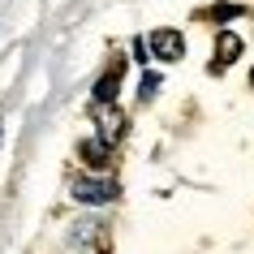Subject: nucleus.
Returning a JSON list of instances; mask_svg holds the SVG:
<instances>
[{
	"label": "nucleus",
	"instance_id": "nucleus-8",
	"mask_svg": "<svg viewBox=\"0 0 254 254\" xmlns=\"http://www.w3.org/2000/svg\"><path fill=\"white\" fill-rule=\"evenodd\" d=\"M241 13H246L241 4H215V9H211V17H215V22H228V17H241Z\"/></svg>",
	"mask_w": 254,
	"mask_h": 254
},
{
	"label": "nucleus",
	"instance_id": "nucleus-2",
	"mask_svg": "<svg viewBox=\"0 0 254 254\" xmlns=\"http://www.w3.org/2000/svg\"><path fill=\"white\" fill-rule=\"evenodd\" d=\"M91 117H95V129H99V138H104V142H112V147H117L121 138H125V112H121L117 104H95Z\"/></svg>",
	"mask_w": 254,
	"mask_h": 254
},
{
	"label": "nucleus",
	"instance_id": "nucleus-1",
	"mask_svg": "<svg viewBox=\"0 0 254 254\" xmlns=\"http://www.w3.org/2000/svg\"><path fill=\"white\" fill-rule=\"evenodd\" d=\"M117 194H121V186L112 177H78V181H73V198L86 202V207H104V202H112Z\"/></svg>",
	"mask_w": 254,
	"mask_h": 254
},
{
	"label": "nucleus",
	"instance_id": "nucleus-6",
	"mask_svg": "<svg viewBox=\"0 0 254 254\" xmlns=\"http://www.w3.org/2000/svg\"><path fill=\"white\" fill-rule=\"evenodd\" d=\"M78 155L91 164V168H104V164L112 160V142H104V138H86V142L78 147Z\"/></svg>",
	"mask_w": 254,
	"mask_h": 254
},
{
	"label": "nucleus",
	"instance_id": "nucleus-3",
	"mask_svg": "<svg viewBox=\"0 0 254 254\" xmlns=\"http://www.w3.org/2000/svg\"><path fill=\"white\" fill-rule=\"evenodd\" d=\"M151 56L155 61H181L186 56V39H181V30L173 26H160V30H151Z\"/></svg>",
	"mask_w": 254,
	"mask_h": 254
},
{
	"label": "nucleus",
	"instance_id": "nucleus-5",
	"mask_svg": "<svg viewBox=\"0 0 254 254\" xmlns=\"http://www.w3.org/2000/svg\"><path fill=\"white\" fill-rule=\"evenodd\" d=\"M241 56V39L233 35V30H220L215 35V61H211V73H224L233 61Z\"/></svg>",
	"mask_w": 254,
	"mask_h": 254
},
{
	"label": "nucleus",
	"instance_id": "nucleus-9",
	"mask_svg": "<svg viewBox=\"0 0 254 254\" xmlns=\"http://www.w3.org/2000/svg\"><path fill=\"white\" fill-rule=\"evenodd\" d=\"M250 86H254V69H250Z\"/></svg>",
	"mask_w": 254,
	"mask_h": 254
},
{
	"label": "nucleus",
	"instance_id": "nucleus-7",
	"mask_svg": "<svg viewBox=\"0 0 254 254\" xmlns=\"http://www.w3.org/2000/svg\"><path fill=\"white\" fill-rule=\"evenodd\" d=\"M155 91H160V78H155V73H142V82H138V99L147 104V99H155Z\"/></svg>",
	"mask_w": 254,
	"mask_h": 254
},
{
	"label": "nucleus",
	"instance_id": "nucleus-4",
	"mask_svg": "<svg viewBox=\"0 0 254 254\" xmlns=\"http://www.w3.org/2000/svg\"><path fill=\"white\" fill-rule=\"evenodd\" d=\"M121 73H125V61L112 56V65L104 69V78L95 82V104H117V91H121Z\"/></svg>",
	"mask_w": 254,
	"mask_h": 254
}]
</instances>
